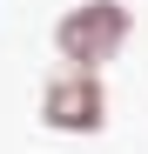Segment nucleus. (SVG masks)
<instances>
[{"label": "nucleus", "instance_id": "f257e3e1", "mask_svg": "<svg viewBox=\"0 0 148 154\" xmlns=\"http://www.w3.org/2000/svg\"><path fill=\"white\" fill-rule=\"evenodd\" d=\"M121 40H128V7H121V0H81V7H67L61 27H54V47H61V60L74 74L108 67L121 54Z\"/></svg>", "mask_w": 148, "mask_h": 154}, {"label": "nucleus", "instance_id": "f03ea898", "mask_svg": "<svg viewBox=\"0 0 148 154\" xmlns=\"http://www.w3.org/2000/svg\"><path fill=\"white\" fill-rule=\"evenodd\" d=\"M40 114L47 127H61V134H94V127L108 121V94L94 74H54L40 94Z\"/></svg>", "mask_w": 148, "mask_h": 154}]
</instances>
